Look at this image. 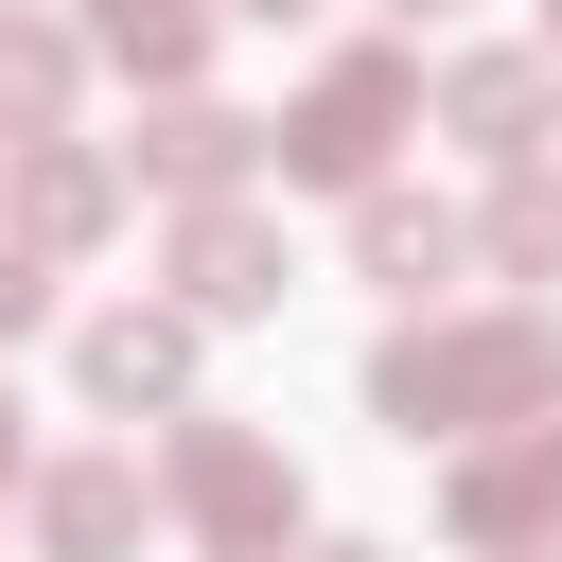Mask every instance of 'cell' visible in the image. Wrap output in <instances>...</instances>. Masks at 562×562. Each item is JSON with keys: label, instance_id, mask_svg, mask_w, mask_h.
Instances as JSON below:
<instances>
[{"label": "cell", "instance_id": "d6986e66", "mask_svg": "<svg viewBox=\"0 0 562 562\" xmlns=\"http://www.w3.org/2000/svg\"><path fill=\"white\" fill-rule=\"evenodd\" d=\"M404 18H422V0H404Z\"/></svg>", "mask_w": 562, "mask_h": 562}, {"label": "cell", "instance_id": "30bf717a", "mask_svg": "<svg viewBox=\"0 0 562 562\" xmlns=\"http://www.w3.org/2000/svg\"><path fill=\"white\" fill-rule=\"evenodd\" d=\"M246 140H263V123H228V105H158V123H140V158H158L176 193H228V176H246Z\"/></svg>", "mask_w": 562, "mask_h": 562}, {"label": "cell", "instance_id": "ba28073f", "mask_svg": "<svg viewBox=\"0 0 562 562\" xmlns=\"http://www.w3.org/2000/svg\"><path fill=\"white\" fill-rule=\"evenodd\" d=\"M544 509H562V422H544L527 457H492V474H457V527H474V544H509V527H544Z\"/></svg>", "mask_w": 562, "mask_h": 562}, {"label": "cell", "instance_id": "9c48e42d", "mask_svg": "<svg viewBox=\"0 0 562 562\" xmlns=\"http://www.w3.org/2000/svg\"><path fill=\"white\" fill-rule=\"evenodd\" d=\"M88 53H123V70L176 88V70L211 53V0H88Z\"/></svg>", "mask_w": 562, "mask_h": 562}, {"label": "cell", "instance_id": "3957f363", "mask_svg": "<svg viewBox=\"0 0 562 562\" xmlns=\"http://www.w3.org/2000/svg\"><path fill=\"white\" fill-rule=\"evenodd\" d=\"M176 492H193V527H228V544H281V509H299V492H281V457H263V439H228V422H211V439H176Z\"/></svg>", "mask_w": 562, "mask_h": 562}, {"label": "cell", "instance_id": "8fae6325", "mask_svg": "<svg viewBox=\"0 0 562 562\" xmlns=\"http://www.w3.org/2000/svg\"><path fill=\"white\" fill-rule=\"evenodd\" d=\"M351 246H369V281H404V299H439V281H457V211L369 193V228H351Z\"/></svg>", "mask_w": 562, "mask_h": 562}, {"label": "cell", "instance_id": "4fadbf2b", "mask_svg": "<svg viewBox=\"0 0 562 562\" xmlns=\"http://www.w3.org/2000/svg\"><path fill=\"white\" fill-rule=\"evenodd\" d=\"M492 263L509 281H562V176H509L492 193Z\"/></svg>", "mask_w": 562, "mask_h": 562}, {"label": "cell", "instance_id": "7c38bea8", "mask_svg": "<svg viewBox=\"0 0 562 562\" xmlns=\"http://www.w3.org/2000/svg\"><path fill=\"white\" fill-rule=\"evenodd\" d=\"M18 211H35V246H88V228H105V158H70V140H35V176H18Z\"/></svg>", "mask_w": 562, "mask_h": 562}, {"label": "cell", "instance_id": "8992f818", "mask_svg": "<svg viewBox=\"0 0 562 562\" xmlns=\"http://www.w3.org/2000/svg\"><path fill=\"white\" fill-rule=\"evenodd\" d=\"M439 123L492 140V158H527V123H544V53H474V70H439Z\"/></svg>", "mask_w": 562, "mask_h": 562}, {"label": "cell", "instance_id": "6da1fadb", "mask_svg": "<svg viewBox=\"0 0 562 562\" xmlns=\"http://www.w3.org/2000/svg\"><path fill=\"white\" fill-rule=\"evenodd\" d=\"M369 404H386L404 439H474L492 404H544V334H527V316H457V334H386Z\"/></svg>", "mask_w": 562, "mask_h": 562}, {"label": "cell", "instance_id": "5bb4252c", "mask_svg": "<svg viewBox=\"0 0 562 562\" xmlns=\"http://www.w3.org/2000/svg\"><path fill=\"white\" fill-rule=\"evenodd\" d=\"M53 105H70V35H18V18H0V123L53 140Z\"/></svg>", "mask_w": 562, "mask_h": 562}, {"label": "cell", "instance_id": "9a60e30c", "mask_svg": "<svg viewBox=\"0 0 562 562\" xmlns=\"http://www.w3.org/2000/svg\"><path fill=\"white\" fill-rule=\"evenodd\" d=\"M35 299H53V281H35V246H0V334H35Z\"/></svg>", "mask_w": 562, "mask_h": 562}, {"label": "cell", "instance_id": "e0dca14e", "mask_svg": "<svg viewBox=\"0 0 562 562\" xmlns=\"http://www.w3.org/2000/svg\"><path fill=\"white\" fill-rule=\"evenodd\" d=\"M0 474H18V404H0Z\"/></svg>", "mask_w": 562, "mask_h": 562}, {"label": "cell", "instance_id": "2e32d148", "mask_svg": "<svg viewBox=\"0 0 562 562\" xmlns=\"http://www.w3.org/2000/svg\"><path fill=\"white\" fill-rule=\"evenodd\" d=\"M246 18H316V0H246Z\"/></svg>", "mask_w": 562, "mask_h": 562}, {"label": "cell", "instance_id": "277c9868", "mask_svg": "<svg viewBox=\"0 0 562 562\" xmlns=\"http://www.w3.org/2000/svg\"><path fill=\"white\" fill-rule=\"evenodd\" d=\"M176 281H193V316H263V299H281V246H263V211H228V193H211V211L176 228Z\"/></svg>", "mask_w": 562, "mask_h": 562}, {"label": "cell", "instance_id": "5b68a950", "mask_svg": "<svg viewBox=\"0 0 562 562\" xmlns=\"http://www.w3.org/2000/svg\"><path fill=\"white\" fill-rule=\"evenodd\" d=\"M35 527H53V562H123V544H140V474H123V457H70V474L35 492Z\"/></svg>", "mask_w": 562, "mask_h": 562}, {"label": "cell", "instance_id": "ac0fdd59", "mask_svg": "<svg viewBox=\"0 0 562 562\" xmlns=\"http://www.w3.org/2000/svg\"><path fill=\"white\" fill-rule=\"evenodd\" d=\"M334 562H386V544H334Z\"/></svg>", "mask_w": 562, "mask_h": 562}, {"label": "cell", "instance_id": "7a4b0ae2", "mask_svg": "<svg viewBox=\"0 0 562 562\" xmlns=\"http://www.w3.org/2000/svg\"><path fill=\"white\" fill-rule=\"evenodd\" d=\"M404 123H422V70H404V53H351V70H316V105L281 123V176H369Z\"/></svg>", "mask_w": 562, "mask_h": 562}, {"label": "cell", "instance_id": "52a82bcc", "mask_svg": "<svg viewBox=\"0 0 562 562\" xmlns=\"http://www.w3.org/2000/svg\"><path fill=\"white\" fill-rule=\"evenodd\" d=\"M176 386H193V334L176 316H105L88 334V404H176Z\"/></svg>", "mask_w": 562, "mask_h": 562}]
</instances>
